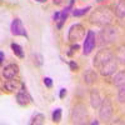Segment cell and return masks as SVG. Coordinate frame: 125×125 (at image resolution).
<instances>
[{
  "mask_svg": "<svg viewBox=\"0 0 125 125\" xmlns=\"http://www.w3.org/2000/svg\"><path fill=\"white\" fill-rule=\"evenodd\" d=\"M114 14L110 11L108 8H99L91 14V23L98 25H108L113 21Z\"/></svg>",
  "mask_w": 125,
  "mask_h": 125,
  "instance_id": "1",
  "label": "cell"
},
{
  "mask_svg": "<svg viewBox=\"0 0 125 125\" xmlns=\"http://www.w3.org/2000/svg\"><path fill=\"white\" fill-rule=\"evenodd\" d=\"M88 116L86 108L83 104H78L74 106L71 113V123L73 124H84Z\"/></svg>",
  "mask_w": 125,
  "mask_h": 125,
  "instance_id": "2",
  "label": "cell"
},
{
  "mask_svg": "<svg viewBox=\"0 0 125 125\" xmlns=\"http://www.w3.org/2000/svg\"><path fill=\"white\" fill-rule=\"evenodd\" d=\"M113 58H114V55L111 54V51H109L108 49H103L96 54V56L94 58V65L100 69L105 65L108 61H110Z\"/></svg>",
  "mask_w": 125,
  "mask_h": 125,
  "instance_id": "3",
  "label": "cell"
},
{
  "mask_svg": "<svg viewBox=\"0 0 125 125\" xmlns=\"http://www.w3.org/2000/svg\"><path fill=\"white\" fill-rule=\"evenodd\" d=\"M16 101H18L19 105H21V106H26V105H29L30 103H33L31 95L29 94V91L26 90L24 84H21V86H20V89L16 93Z\"/></svg>",
  "mask_w": 125,
  "mask_h": 125,
  "instance_id": "4",
  "label": "cell"
},
{
  "mask_svg": "<svg viewBox=\"0 0 125 125\" xmlns=\"http://www.w3.org/2000/svg\"><path fill=\"white\" fill-rule=\"evenodd\" d=\"M85 35V29L84 26H83L81 24H75L73 25L69 30V40L70 41H78V40H81L83 38H84Z\"/></svg>",
  "mask_w": 125,
  "mask_h": 125,
  "instance_id": "5",
  "label": "cell"
},
{
  "mask_svg": "<svg viewBox=\"0 0 125 125\" xmlns=\"http://www.w3.org/2000/svg\"><path fill=\"white\" fill-rule=\"evenodd\" d=\"M95 44H96V36H95V33L91 30L88 31V34L85 36V40H84V50H83V53L85 55H89L93 49L95 48Z\"/></svg>",
  "mask_w": 125,
  "mask_h": 125,
  "instance_id": "6",
  "label": "cell"
},
{
  "mask_svg": "<svg viewBox=\"0 0 125 125\" xmlns=\"http://www.w3.org/2000/svg\"><path fill=\"white\" fill-rule=\"evenodd\" d=\"M113 115V105L109 99L103 100L101 105H100V110H99V116L101 120H109Z\"/></svg>",
  "mask_w": 125,
  "mask_h": 125,
  "instance_id": "7",
  "label": "cell"
},
{
  "mask_svg": "<svg viewBox=\"0 0 125 125\" xmlns=\"http://www.w3.org/2000/svg\"><path fill=\"white\" fill-rule=\"evenodd\" d=\"M73 4H74V0H70L69 6H66L64 10H62V11H58V13L54 14L53 19H54L55 23H58V29H61L62 28V24L65 23V19L68 18V14L70 11V9L73 8Z\"/></svg>",
  "mask_w": 125,
  "mask_h": 125,
  "instance_id": "8",
  "label": "cell"
},
{
  "mask_svg": "<svg viewBox=\"0 0 125 125\" xmlns=\"http://www.w3.org/2000/svg\"><path fill=\"white\" fill-rule=\"evenodd\" d=\"M11 33L16 36H25L28 38V33L20 19H14L11 23Z\"/></svg>",
  "mask_w": 125,
  "mask_h": 125,
  "instance_id": "9",
  "label": "cell"
},
{
  "mask_svg": "<svg viewBox=\"0 0 125 125\" xmlns=\"http://www.w3.org/2000/svg\"><path fill=\"white\" fill-rule=\"evenodd\" d=\"M100 38H101V40L105 41V43H111V41H114L116 38V29L104 28L103 31L100 33Z\"/></svg>",
  "mask_w": 125,
  "mask_h": 125,
  "instance_id": "10",
  "label": "cell"
},
{
  "mask_svg": "<svg viewBox=\"0 0 125 125\" xmlns=\"http://www.w3.org/2000/svg\"><path fill=\"white\" fill-rule=\"evenodd\" d=\"M19 74V66L16 64H9L3 69V76L5 79H14Z\"/></svg>",
  "mask_w": 125,
  "mask_h": 125,
  "instance_id": "11",
  "label": "cell"
},
{
  "mask_svg": "<svg viewBox=\"0 0 125 125\" xmlns=\"http://www.w3.org/2000/svg\"><path fill=\"white\" fill-rule=\"evenodd\" d=\"M116 68H118V65H116V61H115V59H111L110 61H108L105 65H104L103 68H100V73H101V75H105V76H108V75H111L113 73H115V70H116Z\"/></svg>",
  "mask_w": 125,
  "mask_h": 125,
  "instance_id": "12",
  "label": "cell"
},
{
  "mask_svg": "<svg viewBox=\"0 0 125 125\" xmlns=\"http://www.w3.org/2000/svg\"><path fill=\"white\" fill-rule=\"evenodd\" d=\"M21 84L23 83H20L15 78L14 79H6V81L4 83V89L8 91H18L20 89V86H21Z\"/></svg>",
  "mask_w": 125,
  "mask_h": 125,
  "instance_id": "13",
  "label": "cell"
},
{
  "mask_svg": "<svg viewBox=\"0 0 125 125\" xmlns=\"http://www.w3.org/2000/svg\"><path fill=\"white\" fill-rule=\"evenodd\" d=\"M101 103H103V98L100 96V93L96 89L91 90V93H90V104H91V106L95 108V109L100 108Z\"/></svg>",
  "mask_w": 125,
  "mask_h": 125,
  "instance_id": "14",
  "label": "cell"
},
{
  "mask_svg": "<svg viewBox=\"0 0 125 125\" xmlns=\"http://www.w3.org/2000/svg\"><path fill=\"white\" fill-rule=\"evenodd\" d=\"M114 84H115L118 88L125 84V71H119L114 76Z\"/></svg>",
  "mask_w": 125,
  "mask_h": 125,
  "instance_id": "15",
  "label": "cell"
},
{
  "mask_svg": "<svg viewBox=\"0 0 125 125\" xmlns=\"http://www.w3.org/2000/svg\"><path fill=\"white\" fill-rule=\"evenodd\" d=\"M44 123H45V116L43 115V114H40V113H36L35 115L31 118V121H30L31 125H33V124L41 125V124H44Z\"/></svg>",
  "mask_w": 125,
  "mask_h": 125,
  "instance_id": "16",
  "label": "cell"
},
{
  "mask_svg": "<svg viewBox=\"0 0 125 125\" xmlns=\"http://www.w3.org/2000/svg\"><path fill=\"white\" fill-rule=\"evenodd\" d=\"M115 13H116L120 18H124V16H125V0H120V1L116 4V6H115Z\"/></svg>",
  "mask_w": 125,
  "mask_h": 125,
  "instance_id": "17",
  "label": "cell"
},
{
  "mask_svg": "<svg viewBox=\"0 0 125 125\" xmlns=\"http://www.w3.org/2000/svg\"><path fill=\"white\" fill-rule=\"evenodd\" d=\"M11 49H13L14 54H15L18 58H20V59H23V58H24V51H23V48L20 46L19 44L13 43V44H11Z\"/></svg>",
  "mask_w": 125,
  "mask_h": 125,
  "instance_id": "18",
  "label": "cell"
},
{
  "mask_svg": "<svg viewBox=\"0 0 125 125\" xmlns=\"http://www.w3.org/2000/svg\"><path fill=\"white\" fill-rule=\"evenodd\" d=\"M116 59L123 62V64H125V46H120L118 49V53H116Z\"/></svg>",
  "mask_w": 125,
  "mask_h": 125,
  "instance_id": "19",
  "label": "cell"
},
{
  "mask_svg": "<svg viewBox=\"0 0 125 125\" xmlns=\"http://www.w3.org/2000/svg\"><path fill=\"white\" fill-rule=\"evenodd\" d=\"M89 10H90V6L83 8V9H78V10H74V11H73V15H74V16H83V15H85Z\"/></svg>",
  "mask_w": 125,
  "mask_h": 125,
  "instance_id": "20",
  "label": "cell"
},
{
  "mask_svg": "<svg viewBox=\"0 0 125 125\" xmlns=\"http://www.w3.org/2000/svg\"><path fill=\"white\" fill-rule=\"evenodd\" d=\"M118 100L120 103H125V84L119 86V93H118Z\"/></svg>",
  "mask_w": 125,
  "mask_h": 125,
  "instance_id": "21",
  "label": "cell"
},
{
  "mask_svg": "<svg viewBox=\"0 0 125 125\" xmlns=\"http://www.w3.org/2000/svg\"><path fill=\"white\" fill-rule=\"evenodd\" d=\"M61 120V109H55L53 111V121L54 123H59Z\"/></svg>",
  "mask_w": 125,
  "mask_h": 125,
  "instance_id": "22",
  "label": "cell"
},
{
  "mask_svg": "<svg viewBox=\"0 0 125 125\" xmlns=\"http://www.w3.org/2000/svg\"><path fill=\"white\" fill-rule=\"evenodd\" d=\"M44 84L46 85V88H51L53 86V80L50 78H44Z\"/></svg>",
  "mask_w": 125,
  "mask_h": 125,
  "instance_id": "23",
  "label": "cell"
},
{
  "mask_svg": "<svg viewBox=\"0 0 125 125\" xmlns=\"http://www.w3.org/2000/svg\"><path fill=\"white\" fill-rule=\"evenodd\" d=\"M65 95H66V89H61V90H60V94H59L60 99H62V98H64Z\"/></svg>",
  "mask_w": 125,
  "mask_h": 125,
  "instance_id": "24",
  "label": "cell"
},
{
  "mask_svg": "<svg viewBox=\"0 0 125 125\" xmlns=\"http://www.w3.org/2000/svg\"><path fill=\"white\" fill-rule=\"evenodd\" d=\"M65 3H66V0H54V4H56V5H62Z\"/></svg>",
  "mask_w": 125,
  "mask_h": 125,
  "instance_id": "25",
  "label": "cell"
},
{
  "mask_svg": "<svg viewBox=\"0 0 125 125\" xmlns=\"http://www.w3.org/2000/svg\"><path fill=\"white\" fill-rule=\"evenodd\" d=\"M70 68H71L73 70H74V71H75V70H78V65L75 64L74 61H70Z\"/></svg>",
  "mask_w": 125,
  "mask_h": 125,
  "instance_id": "26",
  "label": "cell"
},
{
  "mask_svg": "<svg viewBox=\"0 0 125 125\" xmlns=\"http://www.w3.org/2000/svg\"><path fill=\"white\" fill-rule=\"evenodd\" d=\"M0 61H4V53L3 51L0 53Z\"/></svg>",
  "mask_w": 125,
  "mask_h": 125,
  "instance_id": "27",
  "label": "cell"
},
{
  "mask_svg": "<svg viewBox=\"0 0 125 125\" xmlns=\"http://www.w3.org/2000/svg\"><path fill=\"white\" fill-rule=\"evenodd\" d=\"M36 1H39V3H44V1H46V0H36Z\"/></svg>",
  "mask_w": 125,
  "mask_h": 125,
  "instance_id": "28",
  "label": "cell"
}]
</instances>
